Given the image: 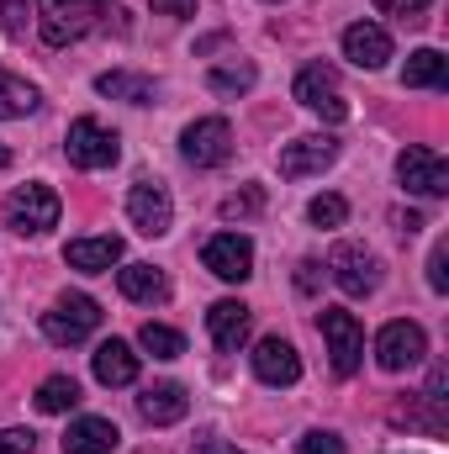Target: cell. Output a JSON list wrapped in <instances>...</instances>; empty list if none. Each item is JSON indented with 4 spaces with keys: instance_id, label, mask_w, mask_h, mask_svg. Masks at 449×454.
Masks as SVG:
<instances>
[{
    "instance_id": "cell-1",
    "label": "cell",
    "mask_w": 449,
    "mask_h": 454,
    "mask_svg": "<svg viewBox=\"0 0 449 454\" xmlns=\"http://www.w3.org/2000/svg\"><path fill=\"white\" fill-rule=\"evenodd\" d=\"M37 32L48 48H69L91 32H127V11L116 0H37Z\"/></svg>"
},
{
    "instance_id": "cell-2",
    "label": "cell",
    "mask_w": 449,
    "mask_h": 454,
    "mask_svg": "<svg viewBox=\"0 0 449 454\" xmlns=\"http://www.w3.org/2000/svg\"><path fill=\"white\" fill-rule=\"evenodd\" d=\"M59 212H64V201H59V191L53 185H16L11 196H5V227L16 232V238H43L48 227H59Z\"/></svg>"
},
{
    "instance_id": "cell-3",
    "label": "cell",
    "mask_w": 449,
    "mask_h": 454,
    "mask_svg": "<svg viewBox=\"0 0 449 454\" xmlns=\"http://www.w3.org/2000/svg\"><path fill=\"white\" fill-rule=\"evenodd\" d=\"M96 328H101V307H96V296H85V291H64V296L43 312V333H48V343H59V348L85 343Z\"/></svg>"
},
{
    "instance_id": "cell-4",
    "label": "cell",
    "mask_w": 449,
    "mask_h": 454,
    "mask_svg": "<svg viewBox=\"0 0 449 454\" xmlns=\"http://www.w3.org/2000/svg\"><path fill=\"white\" fill-rule=\"evenodd\" d=\"M64 153H69L75 169H112L122 159V137L96 116H75L69 132H64Z\"/></svg>"
},
{
    "instance_id": "cell-5",
    "label": "cell",
    "mask_w": 449,
    "mask_h": 454,
    "mask_svg": "<svg viewBox=\"0 0 449 454\" xmlns=\"http://www.w3.org/2000/svg\"><path fill=\"white\" fill-rule=\"evenodd\" d=\"M328 275H334V286L343 296H375L381 291V259L365 243H334Z\"/></svg>"
},
{
    "instance_id": "cell-6",
    "label": "cell",
    "mask_w": 449,
    "mask_h": 454,
    "mask_svg": "<svg viewBox=\"0 0 449 454\" xmlns=\"http://www.w3.org/2000/svg\"><path fill=\"white\" fill-rule=\"evenodd\" d=\"M296 101H302L307 112H318L323 121H343V116H349V96H343V85H338L334 64H307V69L296 74Z\"/></svg>"
},
{
    "instance_id": "cell-7",
    "label": "cell",
    "mask_w": 449,
    "mask_h": 454,
    "mask_svg": "<svg viewBox=\"0 0 449 454\" xmlns=\"http://www.w3.org/2000/svg\"><path fill=\"white\" fill-rule=\"evenodd\" d=\"M180 153H185V164H196V169H217V164L232 159V127H227L223 116L191 121V127L180 132Z\"/></svg>"
},
{
    "instance_id": "cell-8",
    "label": "cell",
    "mask_w": 449,
    "mask_h": 454,
    "mask_svg": "<svg viewBox=\"0 0 449 454\" xmlns=\"http://www.w3.org/2000/svg\"><path fill=\"white\" fill-rule=\"evenodd\" d=\"M423 354H429V333H423L418 323H407V317H402V323H386V328L375 333V364L391 370V375L423 364Z\"/></svg>"
},
{
    "instance_id": "cell-9",
    "label": "cell",
    "mask_w": 449,
    "mask_h": 454,
    "mask_svg": "<svg viewBox=\"0 0 449 454\" xmlns=\"http://www.w3.org/2000/svg\"><path fill=\"white\" fill-rule=\"evenodd\" d=\"M323 339H328V354H334V370L338 375H354L365 364V328L354 323V312H338V307H323L318 317Z\"/></svg>"
},
{
    "instance_id": "cell-10",
    "label": "cell",
    "mask_w": 449,
    "mask_h": 454,
    "mask_svg": "<svg viewBox=\"0 0 449 454\" xmlns=\"http://www.w3.org/2000/svg\"><path fill=\"white\" fill-rule=\"evenodd\" d=\"M127 217H132V227L143 238H164L175 227V201H169V191L159 180H138L127 191Z\"/></svg>"
},
{
    "instance_id": "cell-11",
    "label": "cell",
    "mask_w": 449,
    "mask_h": 454,
    "mask_svg": "<svg viewBox=\"0 0 449 454\" xmlns=\"http://www.w3.org/2000/svg\"><path fill=\"white\" fill-rule=\"evenodd\" d=\"M201 259H207V270H212L217 280H227V286H243V280L254 275V243H248L243 232H217V238H207Z\"/></svg>"
},
{
    "instance_id": "cell-12",
    "label": "cell",
    "mask_w": 449,
    "mask_h": 454,
    "mask_svg": "<svg viewBox=\"0 0 449 454\" xmlns=\"http://www.w3.org/2000/svg\"><path fill=\"white\" fill-rule=\"evenodd\" d=\"M334 159H338L334 132H307V137H296V143L280 148V175L286 180H307V175H323Z\"/></svg>"
},
{
    "instance_id": "cell-13",
    "label": "cell",
    "mask_w": 449,
    "mask_h": 454,
    "mask_svg": "<svg viewBox=\"0 0 449 454\" xmlns=\"http://www.w3.org/2000/svg\"><path fill=\"white\" fill-rule=\"evenodd\" d=\"M397 180H402L413 196H445L449 191V164L434 148H402V153H397Z\"/></svg>"
},
{
    "instance_id": "cell-14",
    "label": "cell",
    "mask_w": 449,
    "mask_h": 454,
    "mask_svg": "<svg viewBox=\"0 0 449 454\" xmlns=\"http://www.w3.org/2000/svg\"><path fill=\"white\" fill-rule=\"evenodd\" d=\"M248 359H254V375H259L264 386H296V380H302V354L280 339V333L259 339Z\"/></svg>"
},
{
    "instance_id": "cell-15",
    "label": "cell",
    "mask_w": 449,
    "mask_h": 454,
    "mask_svg": "<svg viewBox=\"0 0 449 454\" xmlns=\"http://www.w3.org/2000/svg\"><path fill=\"white\" fill-rule=\"evenodd\" d=\"M343 59H349L354 69H386V59H391V32L375 27V21L343 27Z\"/></svg>"
},
{
    "instance_id": "cell-16",
    "label": "cell",
    "mask_w": 449,
    "mask_h": 454,
    "mask_svg": "<svg viewBox=\"0 0 449 454\" xmlns=\"http://www.w3.org/2000/svg\"><path fill=\"white\" fill-rule=\"evenodd\" d=\"M138 412H143V423L169 428V423H180V418L191 412V396H185L180 380H159V386H148V391L138 396Z\"/></svg>"
},
{
    "instance_id": "cell-17",
    "label": "cell",
    "mask_w": 449,
    "mask_h": 454,
    "mask_svg": "<svg viewBox=\"0 0 449 454\" xmlns=\"http://www.w3.org/2000/svg\"><path fill=\"white\" fill-rule=\"evenodd\" d=\"M207 328H212V343H217L223 354H238V348L248 343V328H254V312H248L243 301H217V307L207 312Z\"/></svg>"
},
{
    "instance_id": "cell-18",
    "label": "cell",
    "mask_w": 449,
    "mask_h": 454,
    "mask_svg": "<svg viewBox=\"0 0 449 454\" xmlns=\"http://www.w3.org/2000/svg\"><path fill=\"white\" fill-rule=\"evenodd\" d=\"M64 264H69V270H85V275H101V270L122 264V238H116V232H101V238H75V243L64 248Z\"/></svg>"
},
{
    "instance_id": "cell-19",
    "label": "cell",
    "mask_w": 449,
    "mask_h": 454,
    "mask_svg": "<svg viewBox=\"0 0 449 454\" xmlns=\"http://www.w3.org/2000/svg\"><path fill=\"white\" fill-rule=\"evenodd\" d=\"M116 439H122V434H116L112 418H75L69 434L59 439V450L64 454H112Z\"/></svg>"
},
{
    "instance_id": "cell-20",
    "label": "cell",
    "mask_w": 449,
    "mask_h": 454,
    "mask_svg": "<svg viewBox=\"0 0 449 454\" xmlns=\"http://www.w3.org/2000/svg\"><path fill=\"white\" fill-rule=\"evenodd\" d=\"M116 286H122L127 301H143V307L169 301V275L154 270V264H127V270H116Z\"/></svg>"
},
{
    "instance_id": "cell-21",
    "label": "cell",
    "mask_w": 449,
    "mask_h": 454,
    "mask_svg": "<svg viewBox=\"0 0 449 454\" xmlns=\"http://www.w3.org/2000/svg\"><path fill=\"white\" fill-rule=\"evenodd\" d=\"M91 364H96L101 386H132L138 380V354H132V343H122V339H106L91 354Z\"/></svg>"
},
{
    "instance_id": "cell-22",
    "label": "cell",
    "mask_w": 449,
    "mask_h": 454,
    "mask_svg": "<svg viewBox=\"0 0 449 454\" xmlns=\"http://www.w3.org/2000/svg\"><path fill=\"white\" fill-rule=\"evenodd\" d=\"M96 90L112 96V101H127V106H154V96H159V85H154L148 74H132V69H106V74H96Z\"/></svg>"
},
{
    "instance_id": "cell-23",
    "label": "cell",
    "mask_w": 449,
    "mask_h": 454,
    "mask_svg": "<svg viewBox=\"0 0 449 454\" xmlns=\"http://www.w3.org/2000/svg\"><path fill=\"white\" fill-rule=\"evenodd\" d=\"M449 80V64L439 48H418V53H407V69H402V85L407 90H445Z\"/></svg>"
},
{
    "instance_id": "cell-24",
    "label": "cell",
    "mask_w": 449,
    "mask_h": 454,
    "mask_svg": "<svg viewBox=\"0 0 449 454\" xmlns=\"http://www.w3.org/2000/svg\"><path fill=\"white\" fill-rule=\"evenodd\" d=\"M43 106V90L11 69H0V121H16V116H32Z\"/></svg>"
},
{
    "instance_id": "cell-25",
    "label": "cell",
    "mask_w": 449,
    "mask_h": 454,
    "mask_svg": "<svg viewBox=\"0 0 449 454\" xmlns=\"http://www.w3.org/2000/svg\"><path fill=\"white\" fill-rule=\"evenodd\" d=\"M254 80H259L254 64H217V69L207 74V90H212V96H248Z\"/></svg>"
},
{
    "instance_id": "cell-26",
    "label": "cell",
    "mask_w": 449,
    "mask_h": 454,
    "mask_svg": "<svg viewBox=\"0 0 449 454\" xmlns=\"http://www.w3.org/2000/svg\"><path fill=\"white\" fill-rule=\"evenodd\" d=\"M69 407H80V386L69 380V375H48L43 386H37V412H69Z\"/></svg>"
},
{
    "instance_id": "cell-27",
    "label": "cell",
    "mask_w": 449,
    "mask_h": 454,
    "mask_svg": "<svg viewBox=\"0 0 449 454\" xmlns=\"http://www.w3.org/2000/svg\"><path fill=\"white\" fill-rule=\"evenodd\" d=\"M138 343H143L154 359H180V354H185V339H180L175 328H164V323H143Z\"/></svg>"
},
{
    "instance_id": "cell-28",
    "label": "cell",
    "mask_w": 449,
    "mask_h": 454,
    "mask_svg": "<svg viewBox=\"0 0 449 454\" xmlns=\"http://www.w3.org/2000/svg\"><path fill=\"white\" fill-rule=\"evenodd\" d=\"M259 212H264V191H259V185H243L238 196H227L223 201L227 223H243V217H259Z\"/></svg>"
},
{
    "instance_id": "cell-29",
    "label": "cell",
    "mask_w": 449,
    "mask_h": 454,
    "mask_svg": "<svg viewBox=\"0 0 449 454\" xmlns=\"http://www.w3.org/2000/svg\"><path fill=\"white\" fill-rule=\"evenodd\" d=\"M307 217H312L318 227H343V217H349V201H343V196H312Z\"/></svg>"
},
{
    "instance_id": "cell-30",
    "label": "cell",
    "mask_w": 449,
    "mask_h": 454,
    "mask_svg": "<svg viewBox=\"0 0 449 454\" xmlns=\"http://www.w3.org/2000/svg\"><path fill=\"white\" fill-rule=\"evenodd\" d=\"M296 454H343V439L328 434V428H312V434L296 439Z\"/></svg>"
},
{
    "instance_id": "cell-31",
    "label": "cell",
    "mask_w": 449,
    "mask_h": 454,
    "mask_svg": "<svg viewBox=\"0 0 449 454\" xmlns=\"http://www.w3.org/2000/svg\"><path fill=\"white\" fill-rule=\"evenodd\" d=\"M0 27L11 37H21L27 32V0H0Z\"/></svg>"
},
{
    "instance_id": "cell-32",
    "label": "cell",
    "mask_w": 449,
    "mask_h": 454,
    "mask_svg": "<svg viewBox=\"0 0 449 454\" xmlns=\"http://www.w3.org/2000/svg\"><path fill=\"white\" fill-rule=\"evenodd\" d=\"M37 450V434L32 428H5L0 434V454H32Z\"/></svg>"
},
{
    "instance_id": "cell-33",
    "label": "cell",
    "mask_w": 449,
    "mask_h": 454,
    "mask_svg": "<svg viewBox=\"0 0 449 454\" xmlns=\"http://www.w3.org/2000/svg\"><path fill=\"white\" fill-rule=\"evenodd\" d=\"M375 11H386V16H402V21H423L429 0H375Z\"/></svg>"
},
{
    "instance_id": "cell-34",
    "label": "cell",
    "mask_w": 449,
    "mask_h": 454,
    "mask_svg": "<svg viewBox=\"0 0 449 454\" xmlns=\"http://www.w3.org/2000/svg\"><path fill=\"white\" fill-rule=\"evenodd\" d=\"M449 243H434V254H429V286L434 291H449Z\"/></svg>"
},
{
    "instance_id": "cell-35",
    "label": "cell",
    "mask_w": 449,
    "mask_h": 454,
    "mask_svg": "<svg viewBox=\"0 0 449 454\" xmlns=\"http://www.w3.org/2000/svg\"><path fill=\"white\" fill-rule=\"evenodd\" d=\"M318 270H323L318 259H302V264H296V291H302V296H312V291H318Z\"/></svg>"
},
{
    "instance_id": "cell-36",
    "label": "cell",
    "mask_w": 449,
    "mask_h": 454,
    "mask_svg": "<svg viewBox=\"0 0 449 454\" xmlns=\"http://www.w3.org/2000/svg\"><path fill=\"white\" fill-rule=\"evenodd\" d=\"M159 16H196V0H154Z\"/></svg>"
},
{
    "instance_id": "cell-37",
    "label": "cell",
    "mask_w": 449,
    "mask_h": 454,
    "mask_svg": "<svg viewBox=\"0 0 449 454\" xmlns=\"http://www.w3.org/2000/svg\"><path fill=\"white\" fill-rule=\"evenodd\" d=\"M191 454H243L238 450V444H227V439H217V434H212V439H196V450Z\"/></svg>"
},
{
    "instance_id": "cell-38",
    "label": "cell",
    "mask_w": 449,
    "mask_h": 454,
    "mask_svg": "<svg viewBox=\"0 0 449 454\" xmlns=\"http://www.w3.org/2000/svg\"><path fill=\"white\" fill-rule=\"evenodd\" d=\"M418 227H423V217H418V212H397V232H402V238H413Z\"/></svg>"
},
{
    "instance_id": "cell-39",
    "label": "cell",
    "mask_w": 449,
    "mask_h": 454,
    "mask_svg": "<svg viewBox=\"0 0 449 454\" xmlns=\"http://www.w3.org/2000/svg\"><path fill=\"white\" fill-rule=\"evenodd\" d=\"M5 164H11V148H5V143H0V169H5Z\"/></svg>"
},
{
    "instance_id": "cell-40",
    "label": "cell",
    "mask_w": 449,
    "mask_h": 454,
    "mask_svg": "<svg viewBox=\"0 0 449 454\" xmlns=\"http://www.w3.org/2000/svg\"><path fill=\"white\" fill-rule=\"evenodd\" d=\"M270 5H280V0H270Z\"/></svg>"
}]
</instances>
